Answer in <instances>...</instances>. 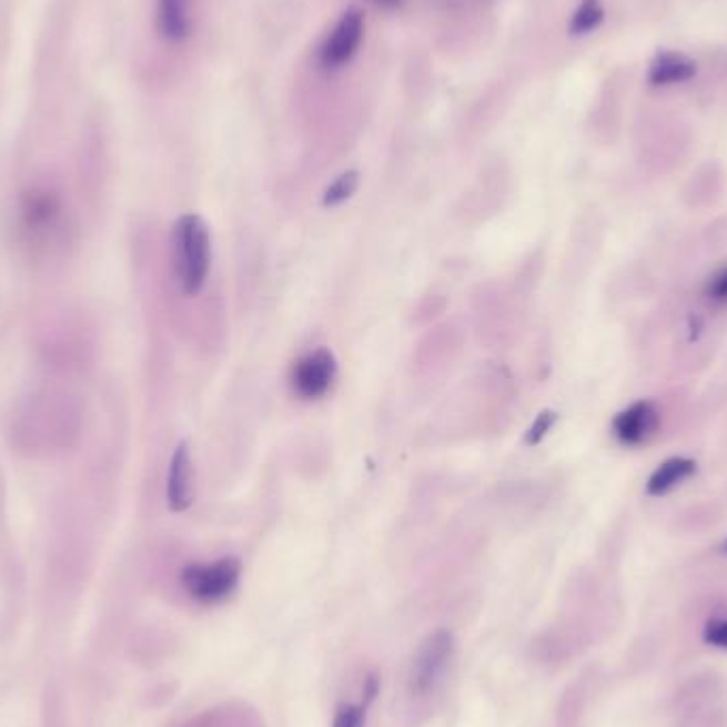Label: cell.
Wrapping results in <instances>:
<instances>
[{
    "label": "cell",
    "instance_id": "9a60e30c",
    "mask_svg": "<svg viewBox=\"0 0 727 727\" xmlns=\"http://www.w3.org/2000/svg\"><path fill=\"white\" fill-rule=\"evenodd\" d=\"M703 640L710 647L727 652V617L708 622L704 627Z\"/></svg>",
    "mask_w": 727,
    "mask_h": 727
},
{
    "label": "cell",
    "instance_id": "9c48e42d",
    "mask_svg": "<svg viewBox=\"0 0 727 727\" xmlns=\"http://www.w3.org/2000/svg\"><path fill=\"white\" fill-rule=\"evenodd\" d=\"M62 215V201L51 190H32L22 201V222L30 232H48Z\"/></svg>",
    "mask_w": 727,
    "mask_h": 727
},
{
    "label": "cell",
    "instance_id": "30bf717a",
    "mask_svg": "<svg viewBox=\"0 0 727 727\" xmlns=\"http://www.w3.org/2000/svg\"><path fill=\"white\" fill-rule=\"evenodd\" d=\"M696 62L678 51H659L649 67V83L655 88L685 83L696 75Z\"/></svg>",
    "mask_w": 727,
    "mask_h": 727
},
{
    "label": "cell",
    "instance_id": "3957f363",
    "mask_svg": "<svg viewBox=\"0 0 727 727\" xmlns=\"http://www.w3.org/2000/svg\"><path fill=\"white\" fill-rule=\"evenodd\" d=\"M241 578V562L224 557L209 564H190L181 573L183 589L196 603L218 604L226 600Z\"/></svg>",
    "mask_w": 727,
    "mask_h": 727
},
{
    "label": "cell",
    "instance_id": "52a82bcc",
    "mask_svg": "<svg viewBox=\"0 0 727 727\" xmlns=\"http://www.w3.org/2000/svg\"><path fill=\"white\" fill-rule=\"evenodd\" d=\"M194 489V471H192V453L188 443H179L171 457L169 475H166V504L173 513H183L192 504Z\"/></svg>",
    "mask_w": 727,
    "mask_h": 727
},
{
    "label": "cell",
    "instance_id": "8fae6325",
    "mask_svg": "<svg viewBox=\"0 0 727 727\" xmlns=\"http://www.w3.org/2000/svg\"><path fill=\"white\" fill-rule=\"evenodd\" d=\"M698 471V464L689 457H670L662 462L652 477L647 481V494L649 496H664L670 489H675L683 481L694 477Z\"/></svg>",
    "mask_w": 727,
    "mask_h": 727
},
{
    "label": "cell",
    "instance_id": "ba28073f",
    "mask_svg": "<svg viewBox=\"0 0 727 727\" xmlns=\"http://www.w3.org/2000/svg\"><path fill=\"white\" fill-rule=\"evenodd\" d=\"M155 28L166 43H183L192 32V0H155Z\"/></svg>",
    "mask_w": 727,
    "mask_h": 727
},
{
    "label": "cell",
    "instance_id": "e0dca14e",
    "mask_svg": "<svg viewBox=\"0 0 727 727\" xmlns=\"http://www.w3.org/2000/svg\"><path fill=\"white\" fill-rule=\"evenodd\" d=\"M706 296L710 301L727 302V266L717 271L706 283Z\"/></svg>",
    "mask_w": 727,
    "mask_h": 727
},
{
    "label": "cell",
    "instance_id": "277c9868",
    "mask_svg": "<svg viewBox=\"0 0 727 727\" xmlns=\"http://www.w3.org/2000/svg\"><path fill=\"white\" fill-rule=\"evenodd\" d=\"M364 28H366L364 11L357 7H350L330 30L326 41L322 43L320 64L326 71H339L347 67L362 46Z\"/></svg>",
    "mask_w": 727,
    "mask_h": 727
},
{
    "label": "cell",
    "instance_id": "6da1fadb",
    "mask_svg": "<svg viewBox=\"0 0 727 727\" xmlns=\"http://www.w3.org/2000/svg\"><path fill=\"white\" fill-rule=\"evenodd\" d=\"M173 260L181 292L188 296L199 294L211 269V232L201 215L188 213L176 220Z\"/></svg>",
    "mask_w": 727,
    "mask_h": 727
},
{
    "label": "cell",
    "instance_id": "d6986e66",
    "mask_svg": "<svg viewBox=\"0 0 727 727\" xmlns=\"http://www.w3.org/2000/svg\"><path fill=\"white\" fill-rule=\"evenodd\" d=\"M721 549H724V553H727V541L724 543V547H721Z\"/></svg>",
    "mask_w": 727,
    "mask_h": 727
},
{
    "label": "cell",
    "instance_id": "ac0fdd59",
    "mask_svg": "<svg viewBox=\"0 0 727 727\" xmlns=\"http://www.w3.org/2000/svg\"><path fill=\"white\" fill-rule=\"evenodd\" d=\"M373 2L378 7H383V9H396L402 4V0H373Z\"/></svg>",
    "mask_w": 727,
    "mask_h": 727
},
{
    "label": "cell",
    "instance_id": "7c38bea8",
    "mask_svg": "<svg viewBox=\"0 0 727 727\" xmlns=\"http://www.w3.org/2000/svg\"><path fill=\"white\" fill-rule=\"evenodd\" d=\"M604 22V7L600 0H580L571 20V34L583 37L594 32Z\"/></svg>",
    "mask_w": 727,
    "mask_h": 727
},
{
    "label": "cell",
    "instance_id": "4fadbf2b",
    "mask_svg": "<svg viewBox=\"0 0 727 727\" xmlns=\"http://www.w3.org/2000/svg\"><path fill=\"white\" fill-rule=\"evenodd\" d=\"M357 183H360V176L355 171H347L339 179H334L324 194V204L336 206V204H343L347 199H352L353 192L357 190Z\"/></svg>",
    "mask_w": 727,
    "mask_h": 727
},
{
    "label": "cell",
    "instance_id": "5bb4252c",
    "mask_svg": "<svg viewBox=\"0 0 727 727\" xmlns=\"http://www.w3.org/2000/svg\"><path fill=\"white\" fill-rule=\"evenodd\" d=\"M366 706L368 704H347V706H343L336 713L332 727H364Z\"/></svg>",
    "mask_w": 727,
    "mask_h": 727
},
{
    "label": "cell",
    "instance_id": "8992f818",
    "mask_svg": "<svg viewBox=\"0 0 727 727\" xmlns=\"http://www.w3.org/2000/svg\"><path fill=\"white\" fill-rule=\"evenodd\" d=\"M659 427V413L649 401H638L629 404L613 420V434L619 443L627 447L643 445L652 438Z\"/></svg>",
    "mask_w": 727,
    "mask_h": 727
},
{
    "label": "cell",
    "instance_id": "5b68a950",
    "mask_svg": "<svg viewBox=\"0 0 727 727\" xmlns=\"http://www.w3.org/2000/svg\"><path fill=\"white\" fill-rule=\"evenodd\" d=\"M336 376V360L327 350L306 353L294 366L292 383L296 394L302 398L324 396Z\"/></svg>",
    "mask_w": 727,
    "mask_h": 727
},
{
    "label": "cell",
    "instance_id": "2e32d148",
    "mask_svg": "<svg viewBox=\"0 0 727 727\" xmlns=\"http://www.w3.org/2000/svg\"><path fill=\"white\" fill-rule=\"evenodd\" d=\"M555 420H557V415H555L553 411H545V413H541V415L536 417L534 426L529 427V432H527V445H538V443H541V441L547 436V432H552Z\"/></svg>",
    "mask_w": 727,
    "mask_h": 727
},
{
    "label": "cell",
    "instance_id": "7a4b0ae2",
    "mask_svg": "<svg viewBox=\"0 0 727 727\" xmlns=\"http://www.w3.org/2000/svg\"><path fill=\"white\" fill-rule=\"evenodd\" d=\"M455 653V638L450 629H436L427 634L413 655L408 668V694L413 698H427L436 691L445 677Z\"/></svg>",
    "mask_w": 727,
    "mask_h": 727
}]
</instances>
